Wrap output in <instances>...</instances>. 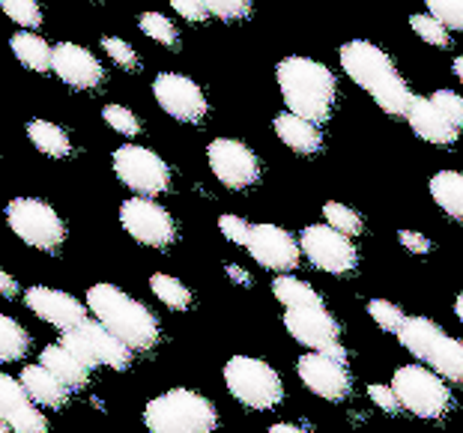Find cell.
Here are the masks:
<instances>
[{"instance_id": "18", "label": "cell", "mask_w": 463, "mask_h": 433, "mask_svg": "<svg viewBox=\"0 0 463 433\" xmlns=\"http://www.w3.org/2000/svg\"><path fill=\"white\" fill-rule=\"evenodd\" d=\"M0 421H6L15 433H48L39 403L27 395L22 380H13L9 373H0Z\"/></svg>"}, {"instance_id": "8", "label": "cell", "mask_w": 463, "mask_h": 433, "mask_svg": "<svg viewBox=\"0 0 463 433\" xmlns=\"http://www.w3.org/2000/svg\"><path fill=\"white\" fill-rule=\"evenodd\" d=\"M392 389H395L401 407L419 419H442L451 407V391L446 380L425 365L398 368L395 377H392Z\"/></svg>"}, {"instance_id": "25", "label": "cell", "mask_w": 463, "mask_h": 433, "mask_svg": "<svg viewBox=\"0 0 463 433\" xmlns=\"http://www.w3.org/2000/svg\"><path fill=\"white\" fill-rule=\"evenodd\" d=\"M9 48H13L15 61L27 69H33V72H48L54 63V48L48 45L43 36H36L31 31L15 33L13 39H9Z\"/></svg>"}, {"instance_id": "35", "label": "cell", "mask_w": 463, "mask_h": 433, "mask_svg": "<svg viewBox=\"0 0 463 433\" xmlns=\"http://www.w3.org/2000/svg\"><path fill=\"white\" fill-rule=\"evenodd\" d=\"M368 314H371V320L377 323L380 329H386V332H401V326L407 323V314H403L395 302H386V299H371L368 302Z\"/></svg>"}, {"instance_id": "29", "label": "cell", "mask_w": 463, "mask_h": 433, "mask_svg": "<svg viewBox=\"0 0 463 433\" xmlns=\"http://www.w3.org/2000/svg\"><path fill=\"white\" fill-rule=\"evenodd\" d=\"M31 350V334L24 326H18V320L0 314V362H18Z\"/></svg>"}, {"instance_id": "3", "label": "cell", "mask_w": 463, "mask_h": 433, "mask_svg": "<svg viewBox=\"0 0 463 433\" xmlns=\"http://www.w3.org/2000/svg\"><path fill=\"white\" fill-rule=\"evenodd\" d=\"M87 308L96 314L102 326H108L137 353L153 350L156 341H159V323H156L153 311L132 299L129 293L114 287V284H93L87 290Z\"/></svg>"}, {"instance_id": "7", "label": "cell", "mask_w": 463, "mask_h": 433, "mask_svg": "<svg viewBox=\"0 0 463 433\" xmlns=\"http://www.w3.org/2000/svg\"><path fill=\"white\" fill-rule=\"evenodd\" d=\"M224 382H228L231 395L249 409H272L284 398L281 377L263 359L233 356L224 365Z\"/></svg>"}, {"instance_id": "19", "label": "cell", "mask_w": 463, "mask_h": 433, "mask_svg": "<svg viewBox=\"0 0 463 433\" xmlns=\"http://www.w3.org/2000/svg\"><path fill=\"white\" fill-rule=\"evenodd\" d=\"M52 69L63 84L75 87V90H96L105 81V66L96 61V54H90L87 48L75 42L54 45Z\"/></svg>"}, {"instance_id": "33", "label": "cell", "mask_w": 463, "mask_h": 433, "mask_svg": "<svg viewBox=\"0 0 463 433\" xmlns=\"http://www.w3.org/2000/svg\"><path fill=\"white\" fill-rule=\"evenodd\" d=\"M410 27L416 31L419 39H425L428 45H437V48H449L451 45V36H449V27L437 22L430 13H419V15H412L410 18Z\"/></svg>"}, {"instance_id": "31", "label": "cell", "mask_w": 463, "mask_h": 433, "mask_svg": "<svg viewBox=\"0 0 463 433\" xmlns=\"http://www.w3.org/2000/svg\"><path fill=\"white\" fill-rule=\"evenodd\" d=\"M323 219H326L329 228L347 233V236L362 233V215L356 210H350V206L338 203V201H329L326 206H323Z\"/></svg>"}, {"instance_id": "46", "label": "cell", "mask_w": 463, "mask_h": 433, "mask_svg": "<svg viewBox=\"0 0 463 433\" xmlns=\"http://www.w3.org/2000/svg\"><path fill=\"white\" fill-rule=\"evenodd\" d=\"M224 269H228V278H231V281H236V284H251L249 272H242L240 267H236V263H228Z\"/></svg>"}, {"instance_id": "21", "label": "cell", "mask_w": 463, "mask_h": 433, "mask_svg": "<svg viewBox=\"0 0 463 433\" xmlns=\"http://www.w3.org/2000/svg\"><path fill=\"white\" fill-rule=\"evenodd\" d=\"M407 123L421 141L437 144V146H451L460 137V129L433 105V99H419L416 96V102H412L407 111Z\"/></svg>"}, {"instance_id": "13", "label": "cell", "mask_w": 463, "mask_h": 433, "mask_svg": "<svg viewBox=\"0 0 463 433\" xmlns=\"http://www.w3.org/2000/svg\"><path fill=\"white\" fill-rule=\"evenodd\" d=\"M120 224L135 242L150 245V249H167L176 240V224L171 212L162 210L153 198H129L120 206Z\"/></svg>"}, {"instance_id": "38", "label": "cell", "mask_w": 463, "mask_h": 433, "mask_svg": "<svg viewBox=\"0 0 463 433\" xmlns=\"http://www.w3.org/2000/svg\"><path fill=\"white\" fill-rule=\"evenodd\" d=\"M203 6L222 22H242L251 13V0H203Z\"/></svg>"}, {"instance_id": "24", "label": "cell", "mask_w": 463, "mask_h": 433, "mask_svg": "<svg viewBox=\"0 0 463 433\" xmlns=\"http://www.w3.org/2000/svg\"><path fill=\"white\" fill-rule=\"evenodd\" d=\"M39 365H45L57 380L66 382L69 389H84L87 380H90V365L78 359L66 344H52V347H45L43 356H39Z\"/></svg>"}, {"instance_id": "22", "label": "cell", "mask_w": 463, "mask_h": 433, "mask_svg": "<svg viewBox=\"0 0 463 433\" xmlns=\"http://www.w3.org/2000/svg\"><path fill=\"white\" fill-rule=\"evenodd\" d=\"M22 386L27 389V395H31L39 407H48V409H61L69 403V389L66 382H61L54 377L52 371L45 365H27L22 368Z\"/></svg>"}, {"instance_id": "11", "label": "cell", "mask_w": 463, "mask_h": 433, "mask_svg": "<svg viewBox=\"0 0 463 433\" xmlns=\"http://www.w3.org/2000/svg\"><path fill=\"white\" fill-rule=\"evenodd\" d=\"M302 254L314 267L329 272V275H347L356 269L359 251L353 245V236L329 228V224H311L299 236Z\"/></svg>"}, {"instance_id": "12", "label": "cell", "mask_w": 463, "mask_h": 433, "mask_svg": "<svg viewBox=\"0 0 463 433\" xmlns=\"http://www.w3.org/2000/svg\"><path fill=\"white\" fill-rule=\"evenodd\" d=\"M284 329L308 350L329 353V356L347 362V350L341 347V326L323 305L288 308V314H284Z\"/></svg>"}, {"instance_id": "30", "label": "cell", "mask_w": 463, "mask_h": 433, "mask_svg": "<svg viewBox=\"0 0 463 433\" xmlns=\"http://www.w3.org/2000/svg\"><path fill=\"white\" fill-rule=\"evenodd\" d=\"M150 290L156 293V299H162V305L174 311H185L192 305V290L180 278H174V275L156 272L150 278Z\"/></svg>"}, {"instance_id": "23", "label": "cell", "mask_w": 463, "mask_h": 433, "mask_svg": "<svg viewBox=\"0 0 463 433\" xmlns=\"http://www.w3.org/2000/svg\"><path fill=\"white\" fill-rule=\"evenodd\" d=\"M275 135L299 155H314V153H320V146H323V135L317 129V123L305 120V117L290 114V111L275 117Z\"/></svg>"}, {"instance_id": "6", "label": "cell", "mask_w": 463, "mask_h": 433, "mask_svg": "<svg viewBox=\"0 0 463 433\" xmlns=\"http://www.w3.org/2000/svg\"><path fill=\"white\" fill-rule=\"evenodd\" d=\"M6 224L18 240L45 254H57L66 242V224L52 203L36 198H15L6 203Z\"/></svg>"}, {"instance_id": "50", "label": "cell", "mask_w": 463, "mask_h": 433, "mask_svg": "<svg viewBox=\"0 0 463 433\" xmlns=\"http://www.w3.org/2000/svg\"><path fill=\"white\" fill-rule=\"evenodd\" d=\"M0 433H15V430H13V428H9V425H6V421H0Z\"/></svg>"}, {"instance_id": "28", "label": "cell", "mask_w": 463, "mask_h": 433, "mask_svg": "<svg viewBox=\"0 0 463 433\" xmlns=\"http://www.w3.org/2000/svg\"><path fill=\"white\" fill-rule=\"evenodd\" d=\"M272 293H275V299H279L281 305H288V308H311V305H323L320 293L314 290L311 284H305L299 278H290V275L275 278Z\"/></svg>"}, {"instance_id": "37", "label": "cell", "mask_w": 463, "mask_h": 433, "mask_svg": "<svg viewBox=\"0 0 463 433\" xmlns=\"http://www.w3.org/2000/svg\"><path fill=\"white\" fill-rule=\"evenodd\" d=\"M102 120L111 126L114 132H120V135L132 137V135L141 132V123H137V117L129 111V108H123V105H105Z\"/></svg>"}, {"instance_id": "41", "label": "cell", "mask_w": 463, "mask_h": 433, "mask_svg": "<svg viewBox=\"0 0 463 433\" xmlns=\"http://www.w3.org/2000/svg\"><path fill=\"white\" fill-rule=\"evenodd\" d=\"M219 231L224 233V240H231L236 245H245V242H249L251 224H245L240 215H222V219H219Z\"/></svg>"}, {"instance_id": "27", "label": "cell", "mask_w": 463, "mask_h": 433, "mask_svg": "<svg viewBox=\"0 0 463 433\" xmlns=\"http://www.w3.org/2000/svg\"><path fill=\"white\" fill-rule=\"evenodd\" d=\"M27 137L36 146L39 153L48 155V159H66L72 153V141L61 126L48 123V120H31L27 123Z\"/></svg>"}, {"instance_id": "15", "label": "cell", "mask_w": 463, "mask_h": 433, "mask_svg": "<svg viewBox=\"0 0 463 433\" xmlns=\"http://www.w3.org/2000/svg\"><path fill=\"white\" fill-rule=\"evenodd\" d=\"M153 96L159 108L180 123H201L206 117V96L192 78L180 72H162L153 81Z\"/></svg>"}, {"instance_id": "10", "label": "cell", "mask_w": 463, "mask_h": 433, "mask_svg": "<svg viewBox=\"0 0 463 433\" xmlns=\"http://www.w3.org/2000/svg\"><path fill=\"white\" fill-rule=\"evenodd\" d=\"M114 174L126 189L141 194V198H153V194H165L171 189V171L162 162V155H156L146 146H117L111 155Z\"/></svg>"}, {"instance_id": "4", "label": "cell", "mask_w": 463, "mask_h": 433, "mask_svg": "<svg viewBox=\"0 0 463 433\" xmlns=\"http://www.w3.org/2000/svg\"><path fill=\"white\" fill-rule=\"evenodd\" d=\"M150 433H213L219 425L215 407L192 389H171L153 398L144 409Z\"/></svg>"}, {"instance_id": "40", "label": "cell", "mask_w": 463, "mask_h": 433, "mask_svg": "<svg viewBox=\"0 0 463 433\" xmlns=\"http://www.w3.org/2000/svg\"><path fill=\"white\" fill-rule=\"evenodd\" d=\"M433 99V105L439 108L442 114L449 117L451 123L458 126V129L463 132V96H458V93H451V90H437L430 96Z\"/></svg>"}, {"instance_id": "16", "label": "cell", "mask_w": 463, "mask_h": 433, "mask_svg": "<svg viewBox=\"0 0 463 433\" xmlns=\"http://www.w3.org/2000/svg\"><path fill=\"white\" fill-rule=\"evenodd\" d=\"M245 249L269 272H290L302 260V245L288 231L275 228V224H251Z\"/></svg>"}, {"instance_id": "20", "label": "cell", "mask_w": 463, "mask_h": 433, "mask_svg": "<svg viewBox=\"0 0 463 433\" xmlns=\"http://www.w3.org/2000/svg\"><path fill=\"white\" fill-rule=\"evenodd\" d=\"M24 305L31 308L39 320L52 323L61 332L81 326L87 320V305H81L75 297H69L63 290H52V287H31L24 290Z\"/></svg>"}, {"instance_id": "5", "label": "cell", "mask_w": 463, "mask_h": 433, "mask_svg": "<svg viewBox=\"0 0 463 433\" xmlns=\"http://www.w3.org/2000/svg\"><path fill=\"white\" fill-rule=\"evenodd\" d=\"M398 338L403 344V350H410L419 362H425L442 380L463 382V341L449 338L433 320L407 317Z\"/></svg>"}, {"instance_id": "34", "label": "cell", "mask_w": 463, "mask_h": 433, "mask_svg": "<svg viewBox=\"0 0 463 433\" xmlns=\"http://www.w3.org/2000/svg\"><path fill=\"white\" fill-rule=\"evenodd\" d=\"M137 27L153 39V42L159 45H176V27L167 22V18L162 13H141L137 15Z\"/></svg>"}, {"instance_id": "9", "label": "cell", "mask_w": 463, "mask_h": 433, "mask_svg": "<svg viewBox=\"0 0 463 433\" xmlns=\"http://www.w3.org/2000/svg\"><path fill=\"white\" fill-rule=\"evenodd\" d=\"M61 344H66V347L90 368L105 365L114 371H126L132 365V356H135V350L129 344H123L111 329L102 326L99 320H84L81 326L66 329Z\"/></svg>"}, {"instance_id": "14", "label": "cell", "mask_w": 463, "mask_h": 433, "mask_svg": "<svg viewBox=\"0 0 463 433\" xmlns=\"http://www.w3.org/2000/svg\"><path fill=\"white\" fill-rule=\"evenodd\" d=\"M206 159H210L213 176L224 189L242 192V189H251V185L260 180L258 155L242 141H233V137H215L210 144V150H206Z\"/></svg>"}, {"instance_id": "17", "label": "cell", "mask_w": 463, "mask_h": 433, "mask_svg": "<svg viewBox=\"0 0 463 433\" xmlns=\"http://www.w3.org/2000/svg\"><path fill=\"white\" fill-rule=\"evenodd\" d=\"M299 380L308 386L314 395L323 400H344L350 395L353 380L347 373V362L329 356V353H317L311 350L308 356L299 359Z\"/></svg>"}, {"instance_id": "49", "label": "cell", "mask_w": 463, "mask_h": 433, "mask_svg": "<svg viewBox=\"0 0 463 433\" xmlns=\"http://www.w3.org/2000/svg\"><path fill=\"white\" fill-rule=\"evenodd\" d=\"M455 314H458V317H460V323H463V293H460V297H458V302H455Z\"/></svg>"}, {"instance_id": "42", "label": "cell", "mask_w": 463, "mask_h": 433, "mask_svg": "<svg viewBox=\"0 0 463 433\" xmlns=\"http://www.w3.org/2000/svg\"><path fill=\"white\" fill-rule=\"evenodd\" d=\"M174 6L176 15H183L185 22H203L210 15V9L203 6V0H167Z\"/></svg>"}, {"instance_id": "43", "label": "cell", "mask_w": 463, "mask_h": 433, "mask_svg": "<svg viewBox=\"0 0 463 433\" xmlns=\"http://www.w3.org/2000/svg\"><path fill=\"white\" fill-rule=\"evenodd\" d=\"M368 398L377 403L380 409H386V412H395L401 407V400L395 395V389L392 386H380V382H373V386H368Z\"/></svg>"}, {"instance_id": "39", "label": "cell", "mask_w": 463, "mask_h": 433, "mask_svg": "<svg viewBox=\"0 0 463 433\" xmlns=\"http://www.w3.org/2000/svg\"><path fill=\"white\" fill-rule=\"evenodd\" d=\"M102 48H105V54L111 57L117 66H123V69H135L137 66V52H135L129 42H123V39L105 36L102 39Z\"/></svg>"}, {"instance_id": "26", "label": "cell", "mask_w": 463, "mask_h": 433, "mask_svg": "<svg viewBox=\"0 0 463 433\" xmlns=\"http://www.w3.org/2000/svg\"><path fill=\"white\" fill-rule=\"evenodd\" d=\"M430 198L442 212L463 221V174L439 171L430 176Z\"/></svg>"}, {"instance_id": "48", "label": "cell", "mask_w": 463, "mask_h": 433, "mask_svg": "<svg viewBox=\"0 0 463 433\" xmlns=\"http://www.w3.org/2000/svg\"><path fill=\"white\" fill-rule=\"evenodd\" d=\"M455 75H458V81L463 84V54L455 57Z\"/></svg>"}, {"instance_id": "45", "label": "cell", "mask_w": 463, "mask_h": 433, "mask_svg": "<svg viewBox=\"0 0 463 433\" xmlns=\"http://www.w3.org/2000/svg\"><path fill=\"white\" fill-rule=\"evenodd\" d=\"M0 297H6V299L18 297V281L9 272H4V269H0Z\"/></svg>"}, {"instance_id": "44", "label": "cell", "mask_w": 463, "mask_h": 433, "mask_svg": "<svg viewBox=\"0 0 463 433\" xmlns=\"http://www.w3.org/2000/svg\"><path fill=\"white\" fill-rule=\"evenodd\" d=\"M398 242L407 251H412V254H428L430 251V240H428V236L416 233V231H401L398 233Z\"/></svg>"}, {"instance_id": "32", "label": "cell", "mask_w": 463, "mask_h": 433, "mask_svg": "<svg viewBox=\"0 0 463 433\" xmlns=\"http://www.w3.org/2000/svg\"><path fill=\"white\" fill-rule=\"evenodd\" d=\"M0 9L18 27H39L43 24V6L36 0H0Z\"/></svg>"}, {"instance_id": "36", "label": "cell", "mask_w": 463, "mask_h": 433, "mask_svg": "<svg viewBox=\"0 0 463 433\" xmlns=\"http://www.w3.org/2000/svg\"><path fill=\"white\" fill-rule=\"evenodd\" d=\"M428 13L449 27V31L463 33V0H425Z\"/></svg>"}, {"instance_id": "1", "label": "cell", "mask_w": 463, "mask_h": 433, "mask_svg": "<svg viewBox=\"0 0 463 433\" xmlns=\"http://www.w3.org/2000/svg\"><path fill=\"white\" fill-rule=\"evenodd\" d=\"M341 69L392 117H407L410 105L416 102L392 57L368 39H353L341 48Z\"/></svg>"}, {"instance_id": "2", "label": "cell", "mask_w": 463, "mask_h": 433, "mask_svg": "<svg viewBox=\"0 0 463 433\" xmlns=\"http://www.w3.org/2000/svg\"><path fill=\"white\" fill-rule=\"evenodd\" d=\"M275 78H279L284 105L290 114H299L311 123H326L335 111V99H338V84L329 66L311 57L293 54L275 66Z\"/></svg>"}, {"instance_id": "47", "label": "cell", "mask_w": 463, "mask_h": 433, "mask_svg": "<svg viewBox=\"0 0 463 433\" xmlns=\"http://www.w3.org/2000/svg\"><path fill=\"white\" fill-rule=\"evenodd\" d=\"M269 433H308V430H302L299 425H272Z\"/></svg>"}]
</instances>
